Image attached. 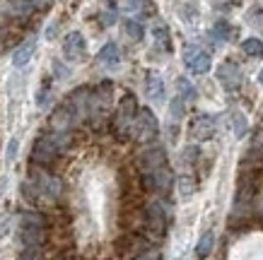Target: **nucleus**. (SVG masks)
<instances>
[{
    "label": "nucleus",
    "mask_w": 263,
    "mask_h": 260,
    "mask_svg": "<svg viewBox=\"0 0 263 260\" xmlns=\"http://www.w3.org/2000/svg\"><path fill=\"white\" fill-rule=\"evenodd\" d=\"M53 70H56V77H68V75H70V72H68V68H65V65H61V61H56V63H53Z\"/></svg>",
    "instance_id": "obj_32"
},
{
    "label": "nucleus",
    "mask_w": 263,
    "mask_h": 260,
    "mask_svg": "<svg viewBox=\"0 0 263 260\" xmlns=\"http://www.w3.org/2000/svg\"><path fill=\"white\" fill-rule=\"evenodd\" d=\"M63 55L68 61H82L87 55V41L80 32H70L63 39Z\"/></svg>",
    "instance_id": "obj_9"
},
{
    "label": "nucleus",
    "mask_w": 263,
    "mask_h": 260,
    "mask_svg": "<svg viewBox=\"0 0 263 260\" xmlns=\"http://www.w3.org/2000/svg\"><path fill=\"white\" fill-rule=\"evenodd\" d=\"M17 147H20V142L12 137V140L8 142V154H5V164H12L15 162V157H17Z\"/></svg>",
    "instance_id": "obj_28"
},
{
    "label": "nucleus",
    "mask_w": 263,
    "mask_h": 260,
    "mask_svg": "<svg viewBox=\"0 0 263 260\" xmlns=\"http://www.w3.org/2000/svg\"><path fill=\"white\" fill-rule=\"evenodd\" d=\"M17 238L24 248H41L46 241V219L36 212H24L17 224Z\"/></svg>",
    "instance_id": "obj_2"
},
{
    "label": "nucleus",
    "mask_w": 263,
    "mask_h": 260,
    "mask_svg": "<svg viewBox=\"0 0 263 260\" xmlns=\"http://www.w3.org/2000/svg\"><path fill=\"white\" fill-rule=\"evenodd\" d=\"M157 133H160V123L155 118V113H152L150 109H140L136 121H133L130 137H136L138 142H150L157 137Z\"/></svg>",
    "instance_id": "obj_5"
},
{
    "label": "nucleus",
    "mask_w": 263,
    "mask_h": 260,
    "mask_svg": "<svg viewBox=\"0 0 263 260\" xmlns=\"http://www.w3.org/2000/svg\"><path fill=\"white\" fill-rule=\"evenodd\" d=\"M256 145H263V126L258 128V133H256Z\"/></svg>",
    "instance_id": "obj_35"
},
{
    "label": "nucleus",
    "mask_w": 263,
    "mask_h": 260,
    "mask_svg": "<svg viewBox=\"0 0 263 260\" xmlns=\"http://www.w3.org/2000/svg\"><path fill=\"white\" fill-rule=\"evenodd\" d=\"M34 51H36V41L29 39V41H24L22 46L15 51V55H12V63H15V68H24V65L32 61V55Z\"/></svg>",
    "instance_id": "obj_14"
},
{
    "label": "nucleus",
    "mask_w": 263,
    "mask_h": 260,
    "mask_svg": "<svg viewBox=\"0 0 263 260\" xmlns=\"http://www.w3.org/2000/svg\"><path fill=\"white\" fill-rule=\"evenodd\" d=\"M217 79H220V85L224 87V89H237V87L241 85V70L237 63H232V61H227V63H222L220 68H217Z\"/></svg>",
    "instance_id": "obj_11"
},
{
    "label": "nucleus",
    "mask_w": 263,
    "mask_h": 260,
    "mask_svg": "<svg viewBox=\"0 0 263 260\" xmlns=\"http://www.w3.org/2000/svg\"><path fill=\"white\" fill-rule=\"evenodd\" d=\"M133 260H162V251H160V248H155V246H152V248L143 251L140 255H136Z\"/></svg>",
    "instance_id": "obj_27"
},
{
    "label": "nucleus",
    "mask_w": 263,
    "mask_h": 260,
    "mask_svg": "<svg viewBox=\"0 0 263 260\" xmlns=\"http://www.w3.org/2000/svg\"><path fill=\"white\" fill-rule=\"evenodd\" d=\"M72 145V130H51L34 142L32 164H53L61 154Z\"/></svg>",
    "instance_id": "obj_1"
},
{
    "label": "nucleus",
    "mask_w": 263,
    "mask_h": 260,
    "mask_svg": "<svg viewBox=\"0 0 263 260\" xmlns=\"http://www.w3.org/2000/svg\"><path fill=\"white\" fill-rule=\"evenodd\" d=\"M215 135V118L210 116H196L191 123V137L196 142H205Z\"/></svg>",
    "instance_id": "obj_12"
},
{
    "label": "nucleus",
    "mask_w": 263,
    "mask_h": 260,
    "mask_svg": "<svg viewBox=\"0 0 263 260\" xmlns=\"http://www.w3.org/2000/svg\"><path fill=\"white\" fill-rule=\"evenodd\" d=\"M167 164V152L162 147L160 142H150V145H145L143 150L138 152V166H140V171H152V169H157V166Z\"/></svg>",
    "instance_id": "obj_8"
},
{
    "label": "nucleus",
    "mask_w": 263,
    "mask_h": 260,
    "mask_svg": "<svg viewBox=\"0 0 263 260\" xmlns=\"http://www.w3.org/2000/svg\"><path fill=\"white\" fill-rule=\"evenodd\" d=\"M232 133H234V137L237 140H241L244 135H247L249 130V123H247V116L244 113H239V111H232Z\"/></svg>",
    "instance_id": "obj_16"
},
{
    "label": "nucleus",
    "mask_w": 263,
    "mask_h": 260,
    "mask_svg": "<svg viewBox=\"0 0 263 260\" xmlns=\"http://www.w3.org/2000/svg\"><path fill=\"white\" fill-rule=\"evenodd\" d=\"M176 89H179V96H181L183 102H186V99H189V102H191V99H196V89H193V85L186 77L176 79Z\"/></svg>",
    "instance_id": "obj_21"
},
{
    "label": "nucleus",
    "mask_w": 263,
    "mask_h": 260,
    "mask_svg": "<svg viewBox=\"0 0 263 260\" xmlns=\"http://www.w3.org/2000/svg\"><path fill=\"white\" fill-rule=\"evenodd\" d=\"M251 24H263V10H251L247 17Z\"/></svg>",
    "instance_id": "obj_31"
},
{
    "label": "nucleus",
    "mask_w": 263,
    "mask_h": 260,
    "mask_svg": "<svg viewBox=\"0 0 263 260\" xmlns=\"http://www.w3.org/2000/svg\"><path fill=\"white\" fill-rule=\"evenodd\" d=\"M17 260H41V255H39V248H24L22 251V255Z\"/></svg>",
    "instance_id": "obj_30"
},
{
    "label": "nucleus",
    "mask_w": 263,
    "mask_h": 260,
    "mask_svg": "<svg viewBox=\"0 0 263 260\" xmlns=\"http://www.w3.org/2000/svg\"><path fill=\"white\" fill-rule=\"evenodd\" d=\"M32 10H36L32 0H10V12H12L15 17L27 19V17L32 15Z\"/></svg>",
    "instance_id": "obj_17"
},
{
    "label": "nucleus",
    "mask_w": 263,
    "mask_h": 260,
    "mask_svg": "<svg viewBox=\"0 0 263 260\" xmlns=\"http://www.w3.org/2000/svg\"><path fill=\"white\" fill-rule=\"evenodd\" d=\"M48 89H51V82H48V79H44V87H39V94H36V104H39V106H44V104H46Z\"/></svg>",
    "instance_id": "obj_29"
},
{
    "label": "nucleus",
    "mask_w": 263,
    "mask_h": 260,
    "mask_svg": "<svg viewBox=\"0 0 263 260\" xmlns=\"http://www.w3.org/2000/svg\"><path fill=\"white\" fill-rule=\"evenodd\" d=\"M123 29H126V34L130 36V39H136V41H140L145 36L143 24L136 22V19H126V22H123Z\"/></svg>",
    "instance_id": "obj_22"
},
{
    "label": "nucleus",
    "mask_w": 263,
    "mask_h": 260,
    "mask_svg": "<svg viewBox=\"0 0 263 260\" xmlns=\"http://www.w3.org/2000/svg\"><path fill=\"white\" fill-rule=\"evenodd\" d=\"M169 113H172V121H176V123L183 118V113H186V106H183V99H181V96L172 99V104H169Z\"/></svg>",
    "instance_id": "obj_24"
},
{
    "label": "nucleus",
    "mask_w": 263,
    "mask_h": 260,
    "mask_svg": "<svg viewBox=\"0 0 263 260\" xmlns=\"http://www.w3.org/2000/svg\"><path fill=\"white\" fill-rule=\"evenodd\" d=\"M32 3H34V8L36 10H46L48 5H51V0H32Z\"/></svg>",
    "instance_id": "obj_34"
},
{
    "label": "nucleus",
    "mask_w": 263,
    "mask_h": 260,
    "mask_svg": "<svg viewBox=\"0 0 263 260\" xmlns=\"http://www.w3.org/2000/svg\"><path fill=\"white\" fill-rule=\"evenodd\" d=\"M102 19H104V24H114V22H116V12H114V8L109 10V12H106Z\"/></svg>",
    "instance_id": "obj_33"
},
{
    "label": "nucleus",
    "mask_w": 263,
    "mask_h": 260,
    "mask_svg": "<svg viewBox=\"0 0 263 260\" xmlns=\"http://www.w3.org/2000/svg\"><path fill=\"white\" fill-rule=\"evenodd\" d=\"M183 63L186 68L193 72V75H205L210 70V55L205 51H200V48H189L186 53H183Z\"/></svg>",
    "instance_id": "obj_10"
},
{
    "label": "nucleus",
    "mask_w": 263,
    "mask_h": 260,
    "mask_svg": "<svg viewBox=\"0 0 263 260\" xmlns=\"http://www.w3.org/2000/svg\"><path fill=\"white\" fill-rule=\"evenodd\" d=\"M155 39H157V44L164 46V51H169V32H167V27H164V24L155 27Z\"/></svg>",
    "instance_id": "obj_26"
},
{
    "label": "nucleus",
    "mask_w": 263,
    "mask_h": 260,
    "mask_svg": "<svg viewBox=\"0 0 263 260\" xmlns=\"http://www.w3.org/2000/svg\"><path fill=\"white\" fill-rule=\"evenodd\" d=\"M234 36V29L230 27V22H217L215 27H213V39L215 41H227V39H232Z\"/></svg>",
    "instance_id": "obj_20"
},
{
    "label": "nucleus",
    "mask_w": 263,
    "mask_h": 260,
    "mask_svg": "<svg viewBox=\"0 0 263 260\" xmlns=\"http://www.w3.org/2000/svg\"><path fill=\"white\" fill-rule=\"evenodd\" d=\"M213 246H215V234H213V231H205V234L200 236L198 246H196V255H198L200 260L208 258V255H210V251H213Z\"/></svg>",
    "instance_id": "obj_18"
},
{
    "label": "nucleus",
    "mask_w": 263,
    "mask_h": 260,
    "mask_svg": "<svg viewBox=\"0 0 263 260\" xmlns=\"http://www.w3.org/2000/svg\"><path fill=\"white\" fill-rule=\"evenodd\" d=\"M138 102L133 94H126L119 102V109H116V116H114V133L121 142L130 137V130H133V121L138 116Z\"/></svg>",
    "instance_id": "obj_3"
},
{
    "label": "nucleus",
    "mask_w": 263,
    "mask_h": 260,
    "mask_svg": "<svg viewBox=\"0 0 263 260\" xmlns=\"http://www.w3.org/2000/svg\"><path fill=\"white\" fill-rule=\"evenodd\" d=\"M143 186H145V190H150V193L167 195L169 190H172V186H174V176H172L167 164H162V166H157V169H152V171L143 173Z\"/></svg>",
    "instance_id": "obj_6"
},
{
    "label": "nucleus",
    "mask_w": 263,
    "mask_h": 260,
    "mask_svg": "<svg viewBox=\"0 0 263 260\" xmlns=\"http://www.w3.org/2000/svg\"><path fill=\"white\" fill-rule=\"evenodd\" d=\"M176 183H179V193H181V197H191L193 193H196V178H193V176H181Z\"/></svg>",
    "instance_id": "obj_23"
},
{
    "label": "nucleus",
    "mask_w": 263,
    "mask_h": 260,
    "mask_svg": "<svg viewBox=\"0 0 263 260\" xmlns=\"http://www.w3.org/2000/svg\"><path fill=\"white\" fill-rule=\"evenodd\" d=\"M97 58H99V63H104V65H116L121 61V51L116 44H104Z\"/></svg>",
    "instance_id": "obj_15"
},
{
    "label": "nucleus",
    "mask_w": 263,
    "mask_h": 260,
    "mask_svg": "<svg viewBox=\"0 0 263 260\" xmlns=\"http://www.w3.org/2000/svg\"><path fill=\"white\" fill-rule=\"evenodd\" d=\"M258 82H261V85H263V70L258 72Z\"/></svg>",
    "instance_id": "obj_37"
},
{
    "label": "nucleus",
    "mask_w": 263,
    "mask_h": 260,
    "mask_svg": "<svg viewBox=\"0 0 263 260\" xmlns=\"http://www.w3.org/2000/svg\"><path fill=\"white\" fill-rule=\"evenodd\" d=\"M241 51H244L247 55H251V58H261L263 55V41L251 36V39H247L244 44H241Z\"/></svg>",
    "instance_id": "obj_19"
},
{
    "label": "nucleus",
    "mask_w": 263,
    "mask_h": 260,
    "mask_svg": "<svg viewBox=\"0 0 263 260\" xmlns=\"http://www.w3.org/2000/svg\"><path fill=\"white\" fill-rule=\"evenodd\" d=\"M145 92L152 102H164V82L157 72H150L147 75V82H145Z\"/></svg>",
    "instance_id": "obj_13"
},
{
    "label": "nucleus",
    "mask_w": 263,
    "mask_h": 260,
    "mask_svg": "<svg viewBox=\"0 0 263 260\" xmlns=\"http://www.w3.org/2000/svg\"><path fill=\"white\" fill-rule=\"evenodd\" d=\"M198 157H200L198 147H186V150H183V154H181V162H183V166H191V164H196V162H198Z\"/></svg>",
    "instance_id": "obj_25"
},
{
    "label": "nucleus",
    "mask_w": 263,
    "mask_h": 260,
    "mask_svg": "<svg viewBox=\"0 0 263 260\" xmlns=\"http://www.w3.org/2000/svg\"><path fill=\"white\" fill-rule=\"evenodd\" d=\"M109 106H111V82H102L89 94L87 121L95 128H99L104 123V118H106V113H109Z\"/></svg>",
    "instance_id": "obj_4"
},
{
    "label": "nucleus",
    "mask_w": 263,
    "mask_h": 260,
    "mask_svg": "<svg viewBox=\"0 0 263 260\" xmlns=\"http://www.w3.org/2000/svg\"><path fill=\"white\" fill-rule=\"evenodd\" d=\"M130 3V8H138V5H143V0H128Z\"/></svg>",
    "instance_id": "obj_36"
},
{
    "label": "nucleus",
    "mask_w": 263,
    "mask_h": 260,
    "mask_svg": "<svg viewBox=\"0 0 263 260\" xmlns=\"http://www.w3.org/2000/svg\"><path fill=\"white\" fill-rule=\"evenodd\" d=\"M145 224H147V229H150L152 234H157V236H162V234L167 231L169 207L164 200H152V203H147V207H145Z\"/></svg>",
    "instance_id": "obj_7"
}]
</instances>
